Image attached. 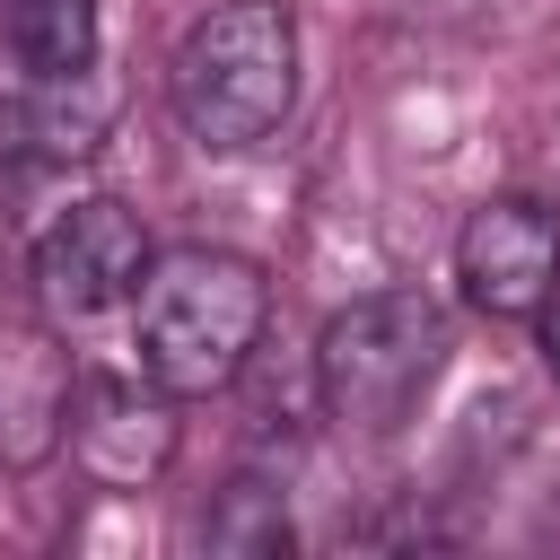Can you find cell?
<instances>
[{"mask_svg": "<svg viewBox=\"0 0 560 560\" xmlns=\"http://www.w3.org/2000/svg\"><path fill=\"white\" fill-rule=\"evenodd\" d=\"M262 324H271V280L245 254H228V245L149 254V271L131 289L140 376H158L175 402L228 394L245 376V359L262 350Z\"/></svg>", "mask_w": 560, "mask_h": 560, "instance_id": "1", "label": "cell"}, {"mask_svg": "<svg viewBox=\"0 0 560 560\" xmlns=\"http://www.w3.org/2000/svg\"><path fill=\"white\" fill-rule=\"evenodd\" d=\"M175 122L201 149H254L289 122L298 105V18L289 0H219L210 18L184 26L166 61Z\"/></svg>", "mask_w": 560, "mask_h": 560, "instance_id": "2", "label": "cell"}, {"mask_svg": "<svg viewBox=\"0 0 560 560\" xmlns=\"http://www.w3.org/2000/svg\"><path fill=\"white\" fill-rule=\"evenodd\" d=\"M446 306L420 298V289H376V298H350L324 341H315V394L324 411L350 429V438H394L429 385L446 376Z\"/></svg>", "mask_w": 560, "mask_h": 560, "instance_id": "3", "label": "cell"}, {"mask_svg": "<svg viewBox=\"0 0 560 560\" xmlns=\"http://www.w3.org/2000/svg\"><path fill=\"white\" fill-rule=\"evenodd\" d=\"M61 438H70V455H79V472L96 481V490H149V481H166V464H175V394L158 385V376H105V368H88L79 385H70V420H61Z\"/></svg>", "mask_w": 560, "mask_h": 560, "instance_id": "4", "label": "cell"}, {"mask_svg": "<svg viewBox=\"0 0 560 560\" xmlns=\"http://www.w3.org/2000/svg\"><path fill=\"white\" fill-rule=\"evenodd\" d=\"M149 271V228L122 210V201H79L44 228L35 245V298L44 315L61 324H88V315H114Z\"/></svg>", "mask_w": 560, "mask_h": 560, "instance_id": "5", "label": "cell"}, {"mask_svg": "<svg viewBox=\"0 0 560 560\" xmlns=\"http://www.w3.org/2000/svg\"><path fill=\"white\" fill-rule=\"evenodd\" d=\"M455 280L481 315H542L560 289V210L534 192H499L455 228Z\"/></svg>", "mask_w": 560, "mask_h": 560, "instance_id": "6", "label": "cell"}, {"mask_svg": "<svg viewBox=\"0 0 560 560\" xmlns=\"http://www.w3.org/2000/svg\"><path fill=\"white\" fill-rule=\"evenodd\" d=\"M114 122V79L88 61V70H18L0 88V158H26V166H70V158H96Z\"/></svg>", "mask_w": 560, "mask_h": 560, "instance_id": "7", "label": "cell"}, {"mask_svg": "<svg viewBox=\"0 0 560 560\" xmlns=\"http://www.w3.org/2000/svg\"><path fill=\"white\" fill-rule=\"evenodd\" d=\"M70 385L79 376L44 332H26V324L0 332V455L9 464H44L52 455V438L70 420Z\"/></svg>", "mask_w": 560, "mask_h": 560, "instance_id": "8", "label": "cell"}, {"mask_svg": "<svg viewBox=\"0 0 560 560\" xmlns=\"http://www.w3.org/2000/svg\"><path fill=\"white\" fill-rule=\"evenodd\" d=\"M9 61L18 70H88L96 61V0H9Z\"/></svg>", "mask_w": 560, "mask_h": 560, "instance_id": "9", "label": "cell"}, {"mask_svg": "<svg viewBox=\"0 0 560 560\" xmlns=\"http://www.w3.org/2000/svg\"><path fill=\"white\" fill-rule=\"evenodd\" d=\"M201 542H210V551H236V560L289 551V508H280V490H271V481H236V490L210 508Z\"/></svg>", "mask_w": 560, "mask_h": 560, "instance_id": "10", "label": "cell"}, {"mask_svg": "<svg viewBox=\"0 0 560 560\" xmlns=\"http://www.w3.org/2000/svg\"><path fill=\"white\" fill-rule=\"evenodd\" d=\"M542 359H551V376H560V289L542 298Z\"/></svg>", "mask_w": 560, "mask_h": 560, "instance_id": "11", "label": "cell"}]
</instances>
